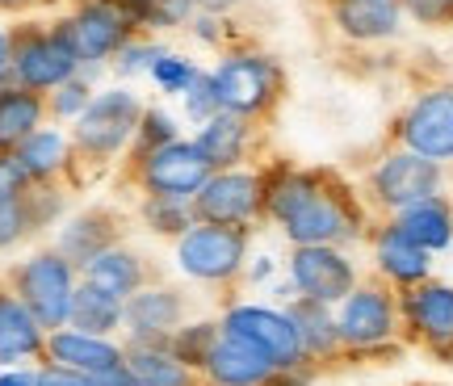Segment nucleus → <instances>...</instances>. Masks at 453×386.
<instances>
[{
	"mask_svg": "<svg viewBox=\"0 0 453 386\" xmlns=\"http://www.w3.org/2000/svg\"><path fill=\"white\" fill-rule=\"evenodd\" d=\"M395 147H407L424 160H437L449 168L453 164V81L428 84L403 105L395 118Z\"/></svg>",
	"mask_w": 453,
	"mask_h": 386,
	"instance_id": "9",
	"label": "nucleus"
},
{
	"mask_svg": "<svg viewBox=\"0 0 453 386\" xmlns=\"http://www.w3.org/2000/svg\"><path fill=\"white\" fill-rule=\"evenodd\" d=\"M164 55V47L156 42V34H139V38H130L127 47L113 55V72L122 76V81H134V76H147L151 64Z\"/></svg>",
	"mask_w": 453,
	"mask_h": 386,
	"instance_id": "36",
	"label": "nucleus"
},
{
	"mask_svg": "<svg viewBox=\"0 0 453 386\" xmlns=\"http://www.w3.org/2000/svg\"><path fill=\"white\" fill-rule=\"evenodd\" d=\"M219 323H223V332H235L240 340L257 344L277 370H303V366H311L307 349H303V336H298L294 320L286 315V306L231 303L219 315Z\"/></svg>",
	"mask_w": 453,
	"mask_h": 386,
	"instance_id": "11",
	"label": "nucleus"
},
{
	"mask_svg": "<svg viewBox=\"0 0 453 386\" xmlns=\"http://www.w3.org/2000/svg\"><path fill=\"white\" fill-rule=\"evenodd\" d=\"M122 361L127 370L139 378V386H206V378L185 366L168 344H139V340H122Z\"/></svg>",
	"mask_w": 453,
	"mask_h": 386,
	"instance_id": "26",
	"label": "nucleus"
},
{
	"mask_svg": "<svg viewBox=\"0 0 453 386\" xmlns=\"http://www.w3.org/2000/svg\"><path fill=\"white\" fill-rule=\"evenodd\" d=\"M185 320H189L185 290L168 286V282H147L143 290H134L127 298L122 332H127V340H139V344H164Z\"/></svg>",
	"mask_w": 453,
	"mask_h": 386,
	"instance_id": "15",
	"label": "nucleus"
},
{
	"mask_svg": "<svg viewBox=\"0 0 453 386\" xmlns=\"http://www.w3.org/2000/svg\"><path fill=\"white\" fill-rule=\"evenodd\" d=\"M42 361L97 378V374L122 366V340L88 336V332H76V328H59V332H47V357Z\"/></svg>",
	"mask_w": 453,
	"mask_h": 386,
	"instance_id": "22",
	"label": "nucleus"
},
{
	"mask_svg": "<svg viewBox=\"0 0 453 386\" xmlns=\"http://www.w3.org/2000/svg\"><path fill=\"white\" fill-rule=\"evenodd\" d=\"M113 9L122 13L134 34H156V9H160V0H110Z\"/></svg>",
	"mask_w": 453,
	"mask_h": 386,
	"instance_id": "40",
	"label": "nucleus"
},
{
	"mask_svg": "<svg viewBox=\"0 0 453 386\" xmlns=\"http://www.w3.org/2000/svg\"><path fill=\"white\" fill-rule=\"evenodd\" d=\"M211 164L197 151L194 139H173V143L147 151L139 160H127V181L139 193H164V197H189L211 181Z\"/></svg>",
	"mask_w": 453,
	"mask_h": 386,
	"instance_id": "10",
	"label": "nucleus"
},
{
	"mask_svg": "<svg viewBox=\"0 0 453 386\" xmlns=\"http://www.w3.org/2000/svg\"><path fill=\"white\" fill-rule=\"evenodd\" d=\"M286 315L294 320L298 336H303V349H307L311 366H324V361L344 357V340H340V328H336V306L315 303V298L298 294V298L286 303Z\"/></svg>",
	"mask_w": 453,
	"mask_h": 386,
	"instance_id": "24",
	"label": "nucleus"
},
{
	"mask_svg": "<svg viewBox=\"0 0 453 386\" xmlns=\"http://www.w3.org/2000/svg\"><path fill=\"white\" fill-rule=\"evenodd\" d=\"M81 277L93 282V286H101V290H110V294H118V298H130L134 290H143L147 282H156L147 257H139V252L127 248V243H113V248H105L101 257H93L81 269Z\"/></svg>",
	"mask_w": 453,
	"mask_h": 386,
	"instance_id": "27",
	"label": "nucleus"
},
{
	"mask_svg": "<svg viewBox=\"0 0 453 386\" xmlns=\"http://www.w3.org/2000/svg\"><path fill=\"white\" fill-rule=\"evenodd\" d=\"M59 21H64V30L84 67L113 64V55L127 47L130 38H139L110 0H76V9L67 17H59Z\"/></svg>",
	"mask_w": 453,
	"mask_h": 386,
	"instance_id": "14",
	"label": "nucleus"
},
{
	"mask_svg": "<svg viewBox=\"0 0 453 386\" xmlns=\"http://www.w3.org/2000/svg\"><path fill=\"white\" fill-rule=\"evenodd\" d=\"M9 286L47 332H59L72 320V294L81 286V269L59 248H42L9 269Z\"/></svg>",
	"mask_w": 453,
	"mask_h": 386,
	"instance_id": "5",
	"label": "nucleus"
},
{
	"mask_svg": "<svg viewBox=\"0 0 453 386\" xmlns=\"http://www.w3.org/2000/svg\"><path fill=\"white\" fill-rule=\"evenodd\" d=\"M9 81H13V38L0 26V84H9Z\"/></svg>",
	"mask_w": 453,
	"mask_h": 386,
	"instance_id": "46",
	"label": "nucleus"
},
{
	"mask_svg": "<svg viewBox=\"0 0 453 386\" xmlns=\"http://www.w3.org/2000/svg\"><path fill=\"white\" fill-rule=\"evenodd\" d=\"M189 30H194V38L202 42V47H223V50L235 47V42H231V21H226V17L194 13V21H189Z\"/></svg>",
	"mask_w": 453,
	"mask_h": 386,
	"instance_id": "41",
	"label": "nucleus"
},
{
	"mask_svg": "<svg viewBox=\"0 0 453 386\" xmlns=\"http://www.w3.org/2000/svg\"><path fill=\"white\" fill-rule=\"evenodd\" d=\"M243 0H194V13H206V17H231L240 9Z\"/></svg>",
	"mask_w": 453,
	"mask_h": 386,
	"instance_id": "45",
	"label": "nucleus"
},
{
	"mask_svg": "<svg viewBox=\"0 0 453 386\" xmlns=\"http://www.w3.org/2000/svg\"><path fill=\"white\" fill-rule=\"evenodd\" d=\"M437 193H445V164L424 160V156L407 151V147L387 151L370 168V177H365V197L387 219L407 206H416V202H424V197H437Z\"/></svg>",
	"mask_w": 453,
	"mask_h": 386,
	"instance_id": "8",
	"label": "nucleus"
},
{
	"mask_svg": "<svg viewBox=\"0 0 453 386\" xmlns=\"http://www.w3.org/2000/svg\"><path fill=\"white\" fill-rule=\"evenodd\" d=\"M399 323L424 349H437V344L453 340V286L428 277L420 286L399 290Z\"/></svg>",
	"mask_w": 453,
	"mask_h": 386,
	"instance_id": "16",
	"label": "nucleus"
},
{
	"mask_svg": "<svg viewBox=\"0 0 453 386\" xmlns=\"http://www.w3.org/2000/svg\"><path fill=\"white\" fill-rule=\"evenodd\" d=\"M336 328L344 353H382L403 332L399 323V290L387 282H357L349 298L336 303Z\"/></svg>",
	"mask_w": 453,
	"mask_h": 386,
	"instance_id": "7",
	"label": "nucleus"
},
{
	"mask_svg": "<svg viewBox=\"0 0 453 386\" xmlns=\"http://www.w3.org/2000/svg\"><path fill=\"white\" fill-rule=\"evenodd\" d=\"M17 164L26 168V177L34 185H47V181H64L72 177V164H76V151H72V135L59 127H42L34 130L26 143H17Z\"/></svg>",
	"mask_w": 453,
	"mask_h": 386,
	"instance_id": "25",
	"label": "nucleus"
},
{
	"mask_svg": "<svg viewBox=\"0 0 453 386\" xmlns=\"http://www.w3.org/2000/svg\"><path fill=\"white\" fill-rule=\"evenodd\" d=\"M173 139H180L177 118L168 110H160V105H147L143 118H139V130H134V143H130L127 160H139V156H147V151H156V147H164V143H173Z\"/></svg>",
	"mask_w": 453,
	"mask_h": 386,
	"instance_id": "34",
	"label": "nucleus"
},
{
	"mask_svg": "<svg viewBox=\"0 0 453 386\" xmlns=\"http://www.w3.org/2000/svg\"><path fill=\"white\" fill-rule=\"evenodd\" d=\"M122 323H127V298H118V294L81 277V286L72 294V320H67V328L88 332V336H118Z\"/></svg>",
	"mask_w": 453,
	"mask_h": 386,
	"instance_id": "30",
	"label": "nucleus"
},
{
	"mask_svg": "<svg viewBox=\"0 0 453 386\" xmlns=\"http://www.w3.org/2000/svg\"><path fill=\"white\" fill-rule=\"evenodd\" d=\"M370 243H373L378 277H382L387 286L407 290V286H420V282L433 277V252H424L420 243H411L399 227L390 223V219L382 227H373Z\"/></svg>",
	"mask_w": 453,
	"mask_h": 386,
	"instance_id": "21",
	"label": "nucleus"
},
{
	"mask_svg": "<svg viewBox=\"0 0 453 386\" xmlns=\"http://www.w3.org/2000/svg\"><path fill=\"white\" fill-rule=\"evenodd\" d=\"M180 105H185V118H189L194 127L211 122L214 113L223 110V101H219V89H214V76H211V72H202V76H197L194 89L180 96Z\"/></svg>",
	"mask_w": 453,
	"mask_h": 386,
	"instance_id": "37",
	"label": "nucleus"
},
{
	"mask_svg": "<svg viewBox=\"0 0 453 386\" xmlns=\"http://www.w3.org/2000/svg\"><path fill=\"white\" fill-rule=\"evenodd\" d=\"M399 4H403V17L416 26H433V30L453 26V0H399Z\"/></svg>",
	"mask_w": 453,
	"mask_h": 386,
	"instance_id": "39",
	"label": "nucleus"
},
{
	"mask_svg": "<svg viewBox=\"0 0 453 386\" xmlns=\"http://www.w3.org/2000/svg\"><path fill=\"white\" fill-rule=\"evenodd\" d=\"M286 277L294 282V290L303 298H315V303L327 306L349 298L353 286L361 282L353 257L344 248H336V243H303V248H294L290 260H286Z\"/></svg>",
	"mask_w": 453,
	"mask_h": 386,
	"instance_id": "13",
	"label": "nucleus"
},
{
	"mask_svg": "<svg viewBox=\"0 0 453 386\" xmlns=\"http://www.w3.org/2000/svg\"><path fill=\"white\" fill-rule=\"evenodd\" d=\"M0 386H38V382H34L30 366H13V370H0Z\"/></svg>",
	"mask_w": 453,
	"mask_h": 386,
	"instance_id": "48",
	"label": "nucleus"
},
{
	"mask_svg": "<svg viewBox=\"0 0 453 386\" xmlns=\"http://www.w3.org/2000/svg\"><path fill=\"white\" fill-rule=\"evenodd\" d=\"M34 181L26 177V168L17 164L13 151H0V202H13V197H26Z\"/></svg>",
	"mask_w": 453,
	"mask_h": 386,
	"instance_id": "42",
	"label": "nucleus"
},
{
	"mask_svg": "<svg viewBox=\"0 0 453 386\" xmlns=\"http://www.w3.org/2000/svg\"><path fill=\"white\" fill-rule=\"evenodd\" d=\"M34 382H38V386H97L88 374L64 370V366H50V361H42V366L34 370Z\"/></svg>",
	"mask_w": 453,
	"mask_h": 386,
	"instance_id": "44",
	"label": "nucleus"
},
{
	"mask_svg": "<svg viewBox=\"0 0 453 386\" xmlns=\"http://www.w3.org/2000/svg\"><path fill=\"white\" fill-rule=\"evenodd\" d=\"M390 223L399 227L411 243H420L424 252H433V257L445 252V248H453V202L445 197V193L424 197V202H416V206L390 214Z\"/></svg>",
	"mask_w": 453,
	"mask_h": 386,
	"instance_id": "28",
	"label": "nucleus"
},
{
	"mask_svg": "<svg viewBox=\"0 0 453 386\" xmlns=\"http://www.w3.org/2000/svg\"><path fill=\"white\" fill-rule=\"evenodd\" d=\"M327 21L340 38L357 47H373L399 38L407 17L399 0H327Z\"/></svg>",
	"mask_w": 453,
	"mask_h": 386,
	"instance_id": "17",
	"label": "nucleus"
},
{
	"mask_svg": "<svg viewBox=\"0 0 453 386\" xmlns=\"http://www.w3.org/2000/svg\"><path fill=\"white\" fill-rule=\"evenodd\" d=\"M151 84L160 89V93H173V96H185L189 89H194V81L202 76V67L194 64V59H185V55H177V50H164L160 59L151 64Z\"/></svg>",
	"mask_w": 453,
	"mask_h": 386,
	"instance_id": "35",
	"label": "nucleus"
},
{
	"mask_svg": "<svg viewBox=\"0 0 453 386\" xmlns=\"http://www.w3.org/2000/svg\"><path fill=\"white\" fill-rule=\"evenodd\" d=\"M139 223L151 231V235H164V240H180L189 227L197 223L194 202L189 197H164V193H139Z\"/></svg>",
	"mask_w": 453,
	"mask_h": 386,
	"instance_id": "31",
	"label": "nucleus"
},
{
	"mask_svg": "<svg viewBox=\"0 0 453 386\" xmlns=\"http://www.w3.org/2000/svg\"><path fill=\"white\" fill-rule=\"evenodd\" d=\"M122 231H127V214L113 206H88L81 214H72L64 227H59V235H55V248L64 252L76 269H84L93 257H101L105 248L113 243H127L122 240Z\"/></svg>",
	"mask_w": 453,
	"mask_h": 386,
	"instance_id": "20",
	"label": "nucleus"
},
{
	"mask_svg": "<svg viewBox=\"0 0 453 386\" xmlns=\"http://www.w3.org/2000/svg\"><path fill=\"white\" fill-rule=\"evenodd\" d=\"M265 219L281 227L290 248L303 243L349 248L365 235V206L327 168L265 164Z\"/></svg>",
	"mask_w": 453,
	"mask_h": 386,
	"instance_id": "1",
	"label": "nucleus"
},
{
	"mask_svg": "<svg viewBox=\"0 0 453 386\" xmlns=\"http://www.w3.org/2000/svg\"><path fill=\"white\" fill-rule=\"evenodd\" d=\"M93 67H84L76 72L72 81H64L55 93H47V113L55 122H76L84 110H88V101H93Z\"/></svg>",
	"mask_w": 453,
	"mask_h": 386,
	"instance_id": "33",
	"label": "nucleus"
},
{
	"mask_svg": "<svg viewBox=\"0 0 453 386\" xmlns=\"http://www.w3.org/2000/svg\"><path fill=\"white\" fill-rule=\"evenodd\" d=\"M143 101L130 84H118V89H101L88 110L72 122V151H76V164H72V177L76 168L88 164V168H105L113 164L122 151H130L134 143V130H139V118H143Z\"/></svg>",
	"mask_w": 453,
	"mask_h": 386,
	"instance_id": "2",
	"label": "nucleus"
},
{
	"mask_svg": "<svg viewBox=\"0 0 453 386\" xmlns=\"http://www.w3.org/2000/svg\"><path fill=\"white\" fill-rule=\"evenodd\" d=\"M197 223L257 227L265 219V168H223L194 197Z\"/></svg>",
	"mask_w": 453,
	"mask_h": 386,
	"instance_id": "12",
	"label": "nucleus"
},
{
	"mask_svg": "<svg viewBox=\"0 0 453 386\" xmlns=\"http://www.w3.org/2000/svg\"><path fill=\"white\" fill-rule=\"evenodd\" d=\"M219 332H223V328H219V320H185L173 336L164 340V344H168V349H173L185 366H194V370L202 374V366H206V357H211Z\"/></svg>",
	"mask_w": 453,
	"mask_h": 386,
	"instance_id": "32",
	"label": "nucleus"
},
{
	"mask_svg": "<svg viewBox=\"0 0 453 386\" xmlns=\"http://www.w3.org/2000/svg\"><path fill=\"white\" fill-rule=\"evenodd\" d=\"M211 76H214L223 110L243 113L252 122H269L277 113V105L286 101V67L277 64L269 50L231 47L219 55Z\"/></svg>",
	"mask_w": 453,
	"mask_h": 386,
	"instance_id": "3",
	"label": "nucleus"
},
{
	"mask_svg": "<svg viewBox=\"0 0 453 386\" xmlns=\"http://www.w3.org/2000/svg\"><path fill=\"white\" fill-rule=\"evenodd\" d=\"M42 357H47V328L34 320V311L13 290H0V370Z\"/></svg>",
	"mask_w": 453,
	"mask_h": 386,
	"instance_id": "23",
	"label": "nucleus"
},
{
	"mask_svg": "<svg viewBox=\"0 0 453 386\" xmlns=\"http://www.w3.org/2000/svg\"><path fill=\"white\" fill-rule=\"evenodd\" d=\"M30 4H38V0H0V13H21Z\"/></svg>",
	"mask_w": 453,
	"mask_h": 386,
	"instance_id": "49",
	"label": "nucleus"
},
{
	"mask_svg": "<svg viewBox=\"0 0 453 386\" xmlns=\"http://www.w3.org/2000/svg\"><path fill=\"white\" fill-rule=\"evenodd\" d=\"M194 143L214 173H223V168H248L260 147V122L243 118V113L219 110L211 122L197 127Z\"/></svg>",
	"mask_w": 453,
	"mask_h": 386,
	"instance_id": "18",
	"label": "nucleus"
},
{
	"mask_svg": "<svg viewBox=\"0 0 453 386\" xmlns=\"http://www.w3.org/2000/svg\"><path fill=\"white\" fill-rule=\"evenodd\" d=\"M223 328V323H219ZM277 366L260 353L257 344L240 340L235 332H219L211 357L202 366L206 386H273L277 382Z\"/></svg>",
	"mask_w": 453,
	"mask_h": 386,
	"instance_id": "19",
	"label": "nucleus"
},
{
	"mask_svg": "<svg viewBox=\"0 0 453 386\" xmlns=\"http://www.w3.org/2000/svg\"><path fill=\"white\" fill-rule=\"evenodd\" d=\"M189 21H194V0H160V9H156V34L180 30Z\"/></svg>",
	"mask_w": 453,
	"mask_h": 386,
	"instance_id": "43",
	"label": "nucleus"
},
{
	"mask_svg": "<svg viewBox=\"0 0 453 386\" xmlns=\"http://www.w3.org/2000/svg\"><path fill=\"white\" fill-rule=\"evenodd\" d=\"M177 243V269L197 286H231L243 277L252 252V227L194 223Z\"/></svg>",
	"mask_w": 453,
	"mask_h": 386,
	"instance_id": "6",
	"label": "nucleus"
},
{
	"mask_svg": "<svg viewBox=\"0 0 453 386\" xmlns=\"http://www.w3.org/2000/svg\"><path fill=\"white\" fill-rule=\"evenodd\" d=\"M243 274H248V282H269L273 277V257H248V265H243Z\"/></svg>",
	"mask_w": 453,
	"mask_h": 386,
	"instance_id": "47",
	"label": "nucleus"
},
{
	"mask_svg": "<svg viewBox=\"0 0 453 386\" xmlns=\"http://www.w3.org/2000/svg\"><path fill=\"white\" fill-rule=\"evenodd\" d=\"M9 38H13V84L21 89L47 96L76 72H84L64 21H21L9 30Z\"/></svg>",
	"mask_w": 453,
	"mask_h": 386,
	"instance_id": "4",
	"label": "nucleus"
},
{
	"mask_svg": "<svg viewBox=\"0 0 453 386\" xmlns=\"http://www.w3.org/2000/svg\"><path fill=\"white\" fill-rule=\"evenodd\" d=\"M34 235L30 210H26V197H13V202H0V252H9L17 243Z\"/></svg>",
	"mask_w": 453,
	"mask_h": 386,
	"instance_id": "38",
	"label": "nucleus"
},
{
	"mask_svg": "<svg viewBox=\"0 0 453 386\" xmlns=\"http://www.w3.org/2000/svg\"><path fill=\"white\" fill-rule=\"evenodd\" d=\"M47 96L21 89V84H0V151H17L34 130L47 127Z\"/></svg>",
	"mask_w": 453,
	"mask_h": 386,
	"instance_id": "29",
	"label": "nucleus"
}]
</instances>
